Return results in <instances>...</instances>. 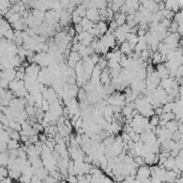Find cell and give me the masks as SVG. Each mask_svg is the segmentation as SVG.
Returning a JSON list of instances; mask_svg holds the SVG:
<instances>
[{"label":"cell","mask_w":183,"mask_h":183,"mask_svg":"<svg viewBox=\"0 0 183 183\" xmlns=\"http://www.w3.org/2000/svg\"><path fill=\"white\" fill-rule=\"evenodd\" d=\"M151 168L147 166V164L139 166L136 173V181L137 182H151Z\"/></svg>","instance_id":"6da1fadb"},{"label":"cell","mask_w":183,"mask_h":183,"mask_svg":"<svg viewBox=\"0 0 183 183\" xmlns=\"http://www.w3.org/2000/svg\"><path fill=\"white\" fill-rule=\"evenodd\" d=\"M87 17L89 19L93 21V23H98L100 19H101V16H100V10L96 7H92V8L88 9L87 10Z\"/></svg>","instance_id":"7a4b0ae2"},{"label":"cell","mask_w":183,"mask_h":183,"mask_svg":"<svg viewBox=\"0 0 183 183\" xmlns=\"http://www.w3.org/2000/svg\"><path fill=\"white\" fill-rule=\"evenodd\" d=\"M72 21V13H70L68 10H63L61 12L60 16V25L62 27L69 26V24Z\"/></svg>","instance_id":"3957f363"},{"label":"cell","mask_w":183,"mask_h":183,"mask_svg":"<svg viewBox=\"0 0 183 183\" xmlns=\"http://www.w3.org/2000/svg\"><path fill=\"white\" fill-rule=\"evenodd\" d=\"M157 73H159V75L161 76L162 79H165V78H167V77L169 76V69L165 65V63L164 64H162V63L157 64Z\"/></svg>","instance_id":"277c9868"},{"label":"cell","mask_w":183,"mask_h":183,"mask_svg":"<svg viewBox=\"0 0 183 183\" xmlns=\"http://www.w3.org/2000/svg\"><path fill=\"white\" fill-rule=\"evenodd\" d=\"M176 166H177V163H176L175 157H171V155H170V157L163 163L162 167H164L166 170H173Z\"/></svg>","instance_id":"5b68a950"},{"label":"cell","mask_w":183,"mask_h":183,"mask_svg":"<svg viewBox=\"0 0 183 183\" xmlns=\"http://www.w3.org/2000/svg\"><path fill=\"white\" fill-rule=\"evenodd\" d=\"M119 48H120V51H122V54H124V55H126V56H130L131 54L133 53V51H134V48L132 47V45H131L127 41L121 43Z\"/></svg>","instance_id":"8992f818"},{"label":"cell","mask_w":183,"mask_h":183,"mask_svg":"<svg viewBox=\"0 0 183 183\" xmlns=\"http://www.w3.org/2000/svg\"><path fill=\"white\" fill-rule=\"evenodd\" d=\"M10 29H12V25L9 23L5 18H2L1 21V27H0V31H1V37H4L5 32L9 31Z\"/></svg>","instance_id":"52a82bcc"},{"label":"cell","mask_w":183,"mask_h":183,"mask_svg":"<svg viewBox=\"0 0 183 183\" xmlns=\"http://www.w3.org/2000/svg\"><path fill=\"white\" fill-rule=\"evenodd\" d=\"M80 24L82 25V27H84V29H85V31H88V30H90L91 28H93V27L96 26V23H93L91 19H89L86 16V17H84L82 21V23Z\"/></svg>","instance_id":"ba28073f"},{"label":"cell","mask_w":183,"mask_h":183,"mask_svg":"<svg viewBox=\"0 0 183 183\" xmlns=\"http://www.w3.org/2000/svg\"><path fill=\"white\" fill-rule=\"evenodd\" d=\"M10 153L9 151L7 152H1V155H0V165L1 166H8L9 162H10Z\"/></svg>","instance_id":"9c48e42d"},{"label":"cell","mask_w":183,"mask_h":183,"mask_svg":"<svg viewBox=\"0 0 183 183\" xmlns=\"http://www.w3.org/2000/svg\"><path fill=\"white\" fill-rule=\"evenodd\" d=\"M80 58H82V56L79 55L78 51H71L70 55L68 56V61H70V62H74V63H77L78 61H80Z\"/></svg>","instance_id":"30bf717a"},{"label":"cell","mask_w":183,"mask_h":183,"mask_svg":"<svg viewBox=\"0 0 183 183\" xmlns=\"http://www.w3.org/2000/svg\"><path fill=\"white\" fill-rule=\"evenodd\" d=\"M126 18H127V16L125 15V13H117L115 15V21H117L119 26L125 24V23H126Z\"/></svg>","instance_id":"8fae6325"},{"label":"cell","mask_w":183,"mask_h":183,"mask_svg":"<svg viewBox=\"0 0 183 183\" xmlns=\"http://www.w3.org/2000/svg\"><path fill=\"white\" fill-rule=\"evenodd\" d=\"M96 27H98V29L100 30L101 35H105L109 29L107 24L104 21H98V23H96Z\"/></svg>","instance_id":"7c38bea8"},{"label":"cell","mask_w":183,"mask_h":183,"mask_svg":"<svg viewBox=\"0 0 183 183\" xmlns=\"http://www.w3.org/2000/svg\"><path fill=\"white\" fill-rule=\"evenodd\" d=\"M152 63L153 64H159V63H162V54L159 53V51H157L154 54H152Z\"/></svg>","instance_id":"4fadbf2b"},{"label":"cell","mask_w":183,"mask_h":183,"mask_svg":"<svg viewBox=\"0 0 183 183\" xmlns=\"http://www.w3.org/2000/svg\"><path fill=\"white\" fill-rule=\"evenodd\" d=\"M77 98L79 100V102H82V101H87V98H88V93L85 89H82V87L79 88V90H78V93H77Z\"/></svg>","instance_id":"5bb4252c"},{"label":"cell","mask_w":183,"mask_h":183,"mask_svg":"<svg viewBox=\"0 0 183 183\" xmlns=\"http://www.w3.org/2000/svg\"><path fill=\"white\" fill-rule=\"evenodd\" d=\"M21 148V145H19L18 140L16 139H11L8 143V149L9 150H13V149H19Z\"/></svg>","instance_id":"9a60e30c"},{"label":"cell","mask_w":183,"mask_h":183,"mask_svg":"<svg viewBox=\"0 0 183 183\" xmlns=\"http://www.w3.org/2000/svg\"><path fill=\"white\" fill-rule=\"evenodd\" d=\"M7 177H9V168L7 166H1L0 167V181Z\"/></svg>","instance_id":"2e32d148"},{"label":"cell","mask_w":183,"mask_h":183,"mask_svg":"<svg viewBox=\"0 0 183 183\" xmlns=\"http://www.w3.org/2000/svg\"><path fill=\"white\" fill-rule=\"evenodd\" d=\"M159 115H153L152 117H150V121H149V123L151 125H153V126H157V125L159 124Z\"/></svg>","instance_id":"e0dca14e"},{"label":"cell","mask_w":183,"mask_h":183,"mask_svg":"<svg viewBox=\"0 0 183 183\" xmlns=\"http://www.w3.org/2000/svg\"><path fill=\"white\" fill-rule=\"evenodd\" d=\"M173 18H175V21L178 25H183V11L175 14V17H173Z\"/></svg>","instance_id":"ac0fdd59"},{"label":"cell","mask_w":183,"mask_h":183,"mask_svg":"<svg viewBox=\"0 0 183 183\" xmlns=\"http://www.w3.org/2000/svg\"><path fill=\"white\" fill-rule=\"evenodd\" d=\"M130 136H131V139H132L133 141H135V143H137V141L140 140V134L137 133L136 131H134V130L130 133Z\"/></svg>","instance_id":"d6986e66"},{"label":"cell","mask_w":183,"mask_h":183,"mask_svg":"<svg viewBox=\"0 0 183 183\" xmlns=\"http://www.w3.org/2000/svg\"><path fill=\"white\" fill-rule=\"evenodd\" d=\"M10 136H11L12 139H16V140H21V132H19V131H16V130L12 131L11 134H10Z\"/></svg>","instance_id":"ffe728a7"},{"label":"cell","mask_w":183,"mask_h":183,"mask_svg":"<svg viewBox=\"0 0 183 183\" xmlns=\"http://www.w3.org/2000/svg\"><path fill=\"white\" fill-rule=\"evenodd\" d=\"M134 161H135L139 166L146 164V159H145V157H143V155H136V157H134Z\"/></svg>","instance_id":"44dd1931"},{"label":"cell","mask_w":183,"mask_h":183,"mask_svg":"<svg viewBox=\"0 0 183 183\" xmlns=\"http://www.w3.org/2000/svg\"><path fill=\"white\" fill-rule=\"evenodd\" d=\"M182 137H183L182 133H180L179 131H176V132H173V138H171V139H173V140H175V141H179Z\"/></svg>","instance_id":"7402d4cb"},{"label":"cell","mask_w":183,"mask_h":183,"mask_svg":"<svg viewBox=\"0 0 183 183\" xmlns=\"http://www.w3.org/2000/svg\"><path fill=\"white\" fill-rule=\"evenodd\" d=\"M74 28H75V30H76L77 35H79V33H82V31H85V29H84V27H82V24H76Z\"/></svg>","instance_id":"603a6c76"},{"label":"cell","mask_w":183,"mask_h":183,"mask_svg":"<svg viewBox=\"0 0 183 183\" xmlns=\"http://www.w3.org/2000/svg\"><path fill=\"white\" fill-rule=\"evenodd\" d=\"M57 179L55 177H53L51 175H48L45 179H44V182H57Z\"/></svg>","instance_id":"cb8c5ba5"},{"label":"cell","mask_w":183,"mask_h":183,"mask_svg":"<svg viewBox=\"0 0 183 183\" xmlns=\"http://www.w3.org/2000/svg\"><path fill=\"white\" fill-rule=\"evenodd\" d=\"M147 35V30L146 29H141L138 27V31H137V35L138 37H145Z\"/></svg>","instance_id":"d4e9b609"}]
</instances>
